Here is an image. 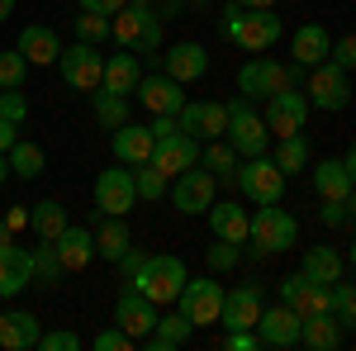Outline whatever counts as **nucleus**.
I'll return each instance as SVG.
<instances>
[{"mask_svg":"<svg viewBox=\"0 0 356 351\" xmlns=\"http://www.w3.org/2000/svg\"><path fill=\"white\" fill-rule=\"evenodd\" d=\"M219 33L228 43H238L243 53H271L275 43H280V15L271 10H243V5H228V15L219 19Z\"/></svg>","mask_w":356,"mask_h":351,"instance_id":"f257e3e1","label":"nucleus"},{"mask_svg":"<svg viewBox=\"0 0 356 351\" xmlns=\"http://www.w3.org/2000/svg\"><path fill=\"white\" fill-rule=\"evenodd\" d=\"M247 238H252V256H275L300 243V223L280 204H257V214L247 218Z\"/></svg>","mask_w":356,"mask_h":351,"instance_id":"f03ea898","label":"nucleus"},{"mask_svg":"<svg viewBox=\"0 0 356 351\" xmlns=\"http://www.w3.org/2000/svg\"><path fill=\"white\" fill-rule=\"evenodd\" d=\"M110 33H114V43L129 48V53H157L162 48V19L143 0H129L119 15H110Z\"/></svg>","mask_w":356,"mask_h":351,"instance_id":"7ed1b4c3","label":"nucleus"},{"mask_svg":"<svg viewBox=\"0 0 356 351\" xmlns=\"http://www.w3.org/2000/svg\"><path fill=\"white\" fill-rule=\"evenodd\" d=\"M186 280H191V275H186V261H181V256H147L129 285L162 309V304H176V299H181Z\"/></svg>","mask_w":356,"mask_h":351,"instance_id":"20e7f679","label":"nucleus"},{"mask_svg":"<svg viewBox=\"0 0 356 351\" xmlns=\"http://www.w3.org/2000/svg\"><path fill=\"white\" fill-rule=\"evenodd\" d=\"M57 72H62V81L72 85V90H100V76H105V53H100V43H72V48H62L57 57Z\"/></svg>","mask_w":356,"mask_h":351,"instance_id":"39448f33","label":"nucleus"},{"mask_svg":"<svg viewBox=\"0 0 356 351\" xmlns=\"http://www.w3.org/2000/svg\"><path fill=\"white\" fill-rule=\"evenodd\" d=\"M304 67H280L271 57H252L243 72H238V90H243L247 100H271L275 90H285V85L300 81Z\"/></svg>","mask_w":356,"mask_h":351,"instance_id":"423d86ee","label":"nucleus"},{"mask_svg":"<svg viewBox=\"0 0 356 351\" xmlns=\"http://www.w3.org/2000/svg\"><path fill=\"white\" fill-rule=\"evenodd\" d=\"M238 190H243L252 204H280L285 195V171L261 152V157H247V166H238Z\"/></svg>","mask_w":356,"mask_h":351,"instance_id":"0eeeda50","label":"nucleus"},{"mask_svg":"<svg viewBox=\"0 0 356 351\" xmlns=\"http://www.w3.org/2000/svg\"><path fill=\"white\" fill-rule=\"evenodd\" d=\"M266 119H257L252 109H247V95H238V100H228V142L238 147V157H261L266 152Z\"/></svg>","mask_w":356,"mask_h":351,"instance_id":"6e6552de","label":"nucleus"},{"mask_svg":"<svg viewBox=\"0 0 356 351\" xmlns=\"http://www.w3.org/2000/svg\"><path fill=\"white\" fill-rule=\"evenodd\" d=\"M309 95L295 90V85H285V90H275L271 100H266V129L275 138H295L304 133V124H309Z\"/></svg>","mask_w":356,"mask_h":351,"instance_id":"1a4fd4ad","label":"nucleus"},{"mask_svg":"<svg viewBox=\"0 0 356 351\" xmlns=\"http://www.w3.org/2000/svg\"><path fill=\"white\" fill-rule=\"evenodd\" d=\"M280 304H290L300 318L332 313V285H318V280H309L304 270H295V275L280 280Z\"/></svg>","mask_w":356,"mask_h":351,"instance_id":"9d476101","label":"nucleus"},{"mask_svg":"<svg viewBox=\"0 0 356 351\" xmlns=\"http://www.w3.org/2000/svg\"><path fill=\"white\" fill-rule=\"evenodd\" d=\"M176 304H181V313H186L195 327H209V323H219V313H223V285L214 280V275L186 280V290H181Z\"/></svg>","mask_w":356,"mask_h":351,"instance_id":"9b49d317","label":"nucleus"},{"mask_svg":"<svg viewBox=\"0 0 356 351\" xmlns=\"http://www.w3.org/2000/svg\"><path fill=\"white\" fill-rule=\"evenodd\" d=\"M171 204L181 214H209V204H214V171H204L195 162L191 171L171 176Z\"/></svg>","mask_w":356,"mask_h":351,"instance_id":"f8f14e48","label":"nucleus"},{"mask_svg":"<svg viewBox=\"0 0 356 351\" xmlns=\"http://www.w3.org/2000/svg\"><path fill=\"white\" fill-rule=\"evenodd\" d=\"M138 204V186H134V171L124 166H105L95 176V209L100 214H129Z\"/></svg>","mask_w":356,"mask_h":351,"instance_id":"ddd939ff","label":"nucleus"},{"mask_svg":"<svg viewBox=\"0 0 356 351\" xmlns=\"http://www.w3.org/2000/svg\"><path fill=\"white\" fill-rule=\"evenodd\" d=\"M157 318H162V309H157L147 295H138L134 285H124V295L114 299V323L124 327L134 342H143V337L157 327Z\"/></svg>","mask_w":356,"mask_h":351,"instance_id":"4468645a","label":"nucleus"},{"mask_svg":"<svg viewBox=\"0 0 356 351\" xmlns=\"http://www.w3.org/2000/svg\"><path fill=\"white\" fill-rule=\"evenodd\" d=\"M309 105L314 109H347L352 105V85H347V72L337 62H318L314 76H309Z\"/></svg>","mask_w":356,"mask_h":351,"instance_id":"2eb2a0df","label":"nucleus"},{"mask_svg":"<svg viewBox=\"0 0 356 351\" xmlns=\"http://www.w3.org/2000/svg\"><path fill=\"white\" fill-rule=\"evenodd\" d=\"M300 327L304 318L290 309V304H275V309H261V318H257V337H261V347H300Z\"/></svg>","mask_w":356,"mask_h":351,"instance_id":"dca6fc26","label":"nucleus"},{"mask_svg":"<svg viewBox=\"0 0 356 351\" xmlns=\"http://www.w3.org/2000/svg\"><path fill=\"white\" fill-rule=\"evenodd\" d=\"M195 162H200V138L181 133V129H176L171 138H157V147H152V166L162 171L166 181L181 176V171H191Z\"/></svg>","mask_w":356,"mask_h":351,"instance_id":"f3484780","label":"nucleus"},{"mask_svg":"<svg viewBox=\"0 0 356 351\" xmlns=\"http://www.w3.org/2000/svg\"><path fill=\"white\" fill-rule=\"evenodd\" d=\"M53 247H57L62 270H86L90 261H95V233L81 228V223H67V228H62V238H57Z\"/></svg>","mask_w":356,"mask_h":351,"instance_id":"a211bd4d","label":"nucleus"},{"mask_svg":"<svg viewBox=\"0 0 356 351\" xmlns=\"http://www.w3.org/2000/svg\"><path fill=\"white\" fill-rule=\"evenodd\" d=\"M261 318V290L257 285H238V290H223V327H257Z\"/></svg>","mask_w":356,"mask_h":351,"instance_id":"6ab92c4d","label":"nucleus"},{"mask_svg":"<svg viewBox=\"0 0 356 351\" xmlns=\"http://www.w3.org/2000/svg\"><path fill=\"white\" fill-rule=\"evenodd\" d=\"M29 280H33V252H29V247H19V243L0 247V299L19 295Z\"/></svg>","mask_w":356,"mask_h":351,"instance_id":"aec40b11","label":"nucleus"},{"mask_svg":"<svg viewBox=\"0 0 356 351\" xmlns=\"http://www.w3.org/2000/svg\"><path fill=\"white\" fill-rule=\"evenodd\" d=\"M138 100L147 105V114H176V109L186 105V90L171 76H143L138 81Z\"/></svg>","mask_w":356,"mask_h":351,"instance_id":"412c9836","label":"nucleus"},{"mask_svg":"<svg viewBox=\"0 0 356 351\" xmlns=\"http://www.w3.org/2000/svg\"><path fill=\"white\" fill-rule=\"evenodd\" d=\"M162 62H166V76L171 81H200L204 72H209V53L200 48V43H176L171 53H162Z\"/></svg>","mask_w":356,"mask_h":351,"instance_id":"4be33fe9","label":"nucleus"},{"mask_svg":"<svg viewBox=\"0 0 356 351\" xmlns=\"http://www.w3.org/2000/svg\"><path fill=\"white\" fill-rule=\"evenodd\" d=\"M152 147H157V138H152V124H147V129H138V124H124V129H114V157H119L124 166L152 162Z\"/></svg>","mask_w":356,"mask_h":351,"instance_id":"5701e85b","label":"nucleus"},{"mask_svg":"<svg viewBox=\"0 0 356 351\" xmlns=\"http://www.w3.org/2000/svg\"><path fill=\"white\" fill-rule=\"evenodd\" d=\"M38 337H43V327H38L33 313H24V309L0 313V347H5V351H33V347H38Z\"/></svg>","mask_w":356,"mask_h":351,"instance_id":"b1692460","label":"nucleus"},{"mask_svg":"<svg viewBox=\"0 0 356 351\" xmlns=\"http://www.w3.org/2000/svg\"><path fill=\"white\" fill-rule=\"evenodd\" d=\"M328 48H332V33L323 24H300L295 38H290L295 67H318V62H328Z\"/></svg>","mask_w":356,"mask_h":351,"instance_id":"393cba45","label":"nucleus"},{"mask_svg":"<svg viewBox=\"0 0 356 351\" xmlns=\"http://www.w3.org/2000/svg\"><path fill=\"white\" fill-rule=\"evenodd\" d=\"M138 81H143V67H138V53H110L105 57V76H100V85L105 90H114V95H129V90H138Z\"/></svg>","mask_w":356,"mask_h":351,"instance_id":"a878e982","label":"nucleus"},{"mask_svg":"<svg viewBox=\"0 0 356 351\" xmlns=\"http://www.w3.org/2000/svg\"><path fill=\"white\" fill-rule=\"evenodd\" d=\"M191 332H195V323L186 318V313H162L157 327L143 337V347H147V351H176V347L191 342Z\"/></svg>","mask_w":356,"mask_h":351,"instance_id":"bb28decb","label":"nucleus"},{"mask_svg":"<svg viewBox=\"0 0 356 351\" xmlns=\"http://www.w3.org/2000/svg\"><path fill=\"white\" fill-rule=\"evenodd\" d=\"M15 48L24 53V62H38V67H53L57 57H62V43H57V33L48 24H29Z\"/></svg>","mask_w":356,"mask_h":351,"instance_id":"cd10ccee","label":"nucleus"},{"mask_svg":"<svg viewBox=\"0 0 356 351\" xmlns=\"http://www.w3.org/2000/svg\"><path fill=\"white\" fill-rule=\"evenodd\" d=\"M300 347L337 351V347H342V323H337L332 313H314V318H304V327H300Z\"/></svg>","mask_w":356,"mask_h":351,"instance_id":"c85d7f7f","label":"nucleus"},{"mask_svg":"<svg viewBox=\"0 0 356 351\" xmlns=\"http://www.w3.org/2000/svg\"><path fill=\"white\" fill-rule=\"evenodd\" d=\"M209 228H214V238H223V243H247V214L243 204H228V199H214L209 204Z\"/></svg>","mask_w":356,"mask_h":351,"instance_id":"c756f323","label":"nucleus"},{"mask_svg":"<svg viewBox=\"0 0 356 351\" xmlns=\"http://www.w3.org/2000/svg\"><path fill=\"white\" fill-rule=\"evenodd\" d=\"M129 247H134V238H129V223H124V214H105L100 233H95V256H105V261H119Z\"/></svg>","mask_w":356,"mask_h":351,"instance_id":"7c9ffc66","label":"nucleus"},{"mask_svg":"<svg viewBox=\"0 0 356 351\" xmlns=\"http://www.w3.org/2000/svg\"><path fill=\"white\" fill-rule=\"evenodd\" d=\"M314 190H318V199H347L352 195V176H347V166L328 157V162H314Z\"/></svg>","mask_w":356,"mask_h":351,"instance_id":"2f4dec72","label":"nucleus"},{"mask_svg":"<svg viewBox=\"0 0 356 351\" xmlns=\"http://www.w3.org/2000/svg\"><path fill=\"white\" fill-rule=\"evenodd\" d=\"M29 223H33L38 243H57L62 228H67L72 218H67V209H62V199H38V204L29 209Z\"/></svg>","mask_w":356,"mask_h":351,"instance_id":"473e14b6","label":"nucleus"},{"mask_svg":"<svg viewBox=\"0 0 356 351\" xmlns=\"http://www.w3.org/2000/svg\"><path fill=\"white\" fill-rule=\"evenodd\" d=\"M304 275L318 280V285H337V280H342V256H337L328 243L309 247V252H304Z\"/></svg>","mask_w":356,"mask_h":351,"instance_id":"72a5a7b5","label":"nucleus"},{"mask_svg":"<svg viewBox=\"0 0 356 351\" xmlns=\"http://www.w3.org/2000/svg\"><path fill=\"white\" fill-rule=\"evenodd\" d=\"M5 162H10V171H15L19 181H38V176L48 171V157H43V147H38V142H24V138H19V142L5 152Z\"/></svg>","mask_w":356,"mask_h":351,"instance_id":"f704fd0d","label":"nucleus"},{"mask_svg":"<svg viewBox=\"0 0 356 351\" xmlns=\"http://www.w3.org/2000/svg\"><path fill=\"white\" fill-rule=\"evenodd\" d=\"M90 100H95V119L105 124V129H124L129 124V95H114V90H90Z\"/></svg>","mask_w":356,"mask_h":351,"instance_id":"c9c22d12","label":"nucleus"},{"mask_svg":"<svg viewBox=\"0 0 356 351\" xmlns=\"http://www.w3.org/2000/svg\"><path fill=\"white\" fill-rule=\"evenodd\" d=\"M200 166L214 171V181H219V176H238V147L223 142V138H214V142L200 152Z\"/></svg>","mask_w":356,"mask_h":351,"instance_id":"e433bc0d","label":"nucleus"},{"mask_svg":"<svg viewBox=\"0 0 356 351\" xmlns=\"http://www.w3.org/2000/svg\"><path fill=\"white\" fill-rule=\"evenodd\" d=\"M285 176H300L304 166H309V138L295 133V138H280V147H275V157H271Z\"/></svg>","mask_w":356,"mask_h":351,"instance_id":"4c0bfd02","label":"nucleus"},{"mask_svg":"<svg viewBox=\"0 0 356 351\" xmlns=\"http://www.w3.org/2000/svg\"><path fill=\"white\" fill-rule=\"evenodd\" d=\"M228 133V105H219V100H200V133L204 142H214V138Z\"/></svg>","mask_w":356,"mask_h":351,"instance_id":"58836bf2","label":"nucleus"},{"mask_svg":"<svg viewBox=\"0 0 356 351\" xmlns=\"http://www.w3.org/2000/svg\"><path fill=\"white\" fill-rule=\"evenodd\" d=\"M24 76H29V62H24V53L19 48H0V90H19L24 85Z\"/></svg>","mask_w":356,"mask_h":351,"instance_id":"ea45409f","label":"nucleus"},{"mask_svg":"<svg viewBox=\"0 0 356 351\" xmlns=\"http://www.w3.org/2000/svg\"><path fill=\"white\" fill-rule=\"evenodd\" d=\"M67 270H62V261H57V247L53 243H38V252H33V280H43V285H57Z\"/></svg>","mask_w":356,"mask_h":351,"instance_id":"a19ab883","label":"nucleus"},{"mask_svg":"<svg viewBox=\"0 0 356 351\" xmlns=\"http://www.w3.org/2000/svg\"><path fill=\"white\" fill-rule=\"evenodd\" d=\"M332 318L356 332V285L352 280H347V285H342V280L332 285Z\"/></svg>","mask_w":356,"mask_h":351,"instance_id":"79ce46f5","label":"nucleus"},{"mask_svg":"<svg viewBox=\"0 0 356 351\" xmlns=\"http://www.w3.org/2000/svg\"><path fill=\"white\" fill-rule=\"evenodd\" d=\"M72 19H76V38H81V43H105V38H110V15L81 10V15H72Z\"/></svg>","mask_w":356,"mask_h":351,"instance_id":"37998d69","label":"nucleus"},{"mask_svg":"<svg viewBox=\"0 0 356 351\" xmlns=\"http://www.w3.org/2000/svg\"><path fill=\"white\" fill-rule=\"evenodd\" d=\"M134 186H138V199H152V204H157V199L166 195V176H162L152 162H143V166L134 171Z\"/></svg>","mask_w":356,"mask_h":351,"instance_id":"c03bdc74","label":"nucleus"},{"mask_svg":"<svg viewBox=\"0 0 356 351\" xmlns=\"http://www.w3.org/2000/svg\"><path fill=\"white\" fill-rule=\"evenodd\" d=\"M90 347H95V351H129V347H138V342H134V337H129L119 323H114V327H105V332H100Z\"/></svg>","mask_w":356,"mask_h":351,"instance_id":"a18cd8bd","label":"nucleus"},{"mask_svg":"<svg viewBox=\"0 0 356 351\" xmlns=\"http://www.w3.org/2000/svg\"><path fill=\"white\" fill-rule=\"evenodd\" d=\"M328 57L342 67V72H356V33H342V38L328 48Z\"/></svg>","mask_w":356,"mask_h":351,"instance_id":"49530a36","label":"nucleus"},{"mask_svg":"<svg viewBox=\"0 0 356 351\" xmlns=\"http://www.w3.org/2000/svg\"><path fill=\"white\" fill-rule=\"evenodd\" d=\"M238 256H243V252H238V243H214L209 247V270H233L238 266Z\"/></svg>","mask_w":356,"mask_h":351,"instance_id":"de8ad7c7","label":"nucleus"},{"mask_svg":"<svg viewBox=\"0 0 356 351\" xmlns=\"http://www.w3.org/2000/svg\"><path fill=\"white\" fill-rule=\"evenodd\" d=\"M38 351H81V337L67 332V327H62V332H43V337H38Z\"/></svg>","mask_w":356,"mask_h":351,"instance_id":"09e8293b","label":"nucleus"},{"mask_svg":"<svg viewBox=\"0 0 356 351\" xmlns=\"http://www.w3.org/2000/svg\"><path fill=\"white\" fill-rule=\"evenodd\" d=\"M223 347H228V351H257V347H261V337H257V327H228Z\"/></svg>","mask_w":356,"mask_h":351,"instance_id":"8fccbe9b","label":"nucleus"},{"mask_svg":"<svg viewBox=\"0 0 356 351\" xmlns=\"http://www.w3.org/2000/svg\"><path fill=\"white\" fill-rule=\"evenodd\" d=\"M0 114H5L10 124H24V114H29L24 95H19V90H0Z\"/></svg>","mask_w":356,"mask_h":351,"instance_id":"3c124183","label":"nucleus"},{"mask_svg":"<svg viewBox=\"0 0 356 351\" xmlns=\"http://www.w3.org/2000/svg\"><path fill=\"white\" fill-rule=\"evenodd\" d=\"M143 261H147V252H138V247H129V252H124V256L114 261V266H119V280L129 285V280L138 275V266H143Z\"/></svg>","mask_w":356,"mask_h":351,"instance_id":"603ef678","label":"nucleus"},{"mask_svg":"<svg viewBox=\"0 0 356 351\" xmlns=\"http://www.w3.org/2000/svg\"><path fill=\"white\" fill-rule=\"evenodd\" d=\"M323 223H328V228L347 223V199H323Z\"/></svg>","mask_w":356,"mask_h":351,"instance_id":"864d4df0","label":"nucleus"},{"mask_svg":"<svg viewBox=\"0 0 356 351\" xmlns=\"http://www.w3.org/2000/svg\"><path fill=\"white\" fill-rule=\"evenodd\" d=\"M129 0H76V10H95V15H119Z\"/></svg>","mask_w":356,"mask_h":351,"instance_id":"5fc2aeb1","label":"nucleus"},{"mask_svg":"<svg viewBox=\"0 0 356 351\" xmlns=\"http://www.w3.org/2000/svg\"><path fill=\"white\" fill-rule=\"evenodd\" d=\"M15 142H19V124H10V119L0 114V157H5V152H10Z\"/></svg>","mask_w":356,"mask_h":351,"instance_id":"6e6d98bb","label":"nucleus"},{"mask_svg":"<svg viewBox=\"0 0 356 351\" xmlns=\"http://www.w3.org/2000/svg\"><path fill=\"white\" fill-rule=\"evenodd\" d=\"M5 223H10V233H15V228H24V223H29V209H10V214H5Z\"/></svg>","mask_w":356,"mask_h":351,"instance_id":"4d7b16f0","label":"nucleus"},{"mask_svg":"<svg viewBox=\"0 0 356 351\" xmlns=\"http://www.w3.org/2000/svg\"><path fill=\"white\" fill-rule=\"evenodd\" d=\"M233 5H243V10H275V0H233Z\"/></svg>","mask_w":356,"mask_h":351,"instance_id":"13d9d810","label":"nucleus"},{"mask_svg":"<svg viewBox=\"0 0 356 351\" xmlns=\"http://www.w3.org/2000/svg\"><path fill=\"white\" fill-rule=\"evenodd\" d=\"M342 166H347V176H352V190H356V147L347 152V162H342Z\"/></svg>","mask_w":356,"mask_h":351,"instance_id":"bf43d9fd","label":"nucleus"},{"mask_svg":"<svg viewBox=\"0 0 356 351\" xmlns=\"http://www.w3.org/2000/svg\"><path fill=\"white\" fill-rule=\"evenodd\" d=\"M10 243H15V233H10V223L0 218V247H10Z\"/></svg>","mask_w":356,"mask_h":351,"instance_id":"052dcab7","label":"nucleus"},{"mask_svg":"<svg viewBox=\"0 0 356 351\" xmlns=\"http://www.w3.org/2000/svg\"><path fill=\"white\" fill-rule=\"evenodd\" d=\"M10 15H15V0H0V24H5Z\"/></svg>","mask_w":356,"mask_h":351,"instance_id":"680f3d73","label":"nucleus"},{"mask_svg":"<svg viewBox=\"0 0 356 351\" xmlns=\"http://www.w3.org/2000/svg\"><path fill=\"white\" fill-rule=\"evenodd\" d=\"M5 176H10V162H5V157H0V181H5Z\"/></svg>","mask_w":356,"mask_h":351,"instance_id":"e2e57ef3","label":"nucleus"},{"mask_svg":"<svg viewBox=\"0 0 356 351\" xmlns=\"http://www.w3.org/2000/svg\"><path fill=\"white\" fill-rule=\"evenodd\" d=\"M352 270H356V243H352Z\"/></svg>","mask_w":356,"mask_h":351,"instance_id":"0e129e2a","label":"nucleus"},{"mask_svg":"<svg viewBox=\"0 0 356 351\" xmlns=\"http://www.w3.org/2000/svg\"><path fill=\"white\" fill-rule=\"evenodd\" d=\"M143 5H147V0H143Z\"/></svg>","mask_w":356,"mask_h":351,"instance_id":"69168bd1","label":"nucleus"}]
</instances>
